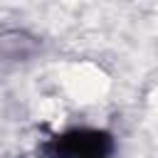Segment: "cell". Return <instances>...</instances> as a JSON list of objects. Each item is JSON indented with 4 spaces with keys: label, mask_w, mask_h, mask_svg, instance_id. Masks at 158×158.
Returning a JSON list of instances; mask_svg holds the SVG:
<instances>
[{
    "label": "cell",
    "mask_w": 158,
    "mask_h": 158,
    "mask_svg": "<svg viewBox=\"0 0 158 158\" xmlns=\"http://www.w3.org/2000/svg\"><path fill=\"white\" fill-rule=\"evenodd\" d=\"M37 49L35 37H27L25 32H5L0 35V59H25Z\"/></svg>",
    "instance_id": "7a4b0ae2"
},
{
    "label": "cell",
    "mask_w": 158,
    "mask_h": 158,
    "mask_svg": "<svg viewBox=\"0 0 158 158\" xmlns=\"http://www.w3.org/2000/svg\"><path fill=\"white\" fill-rule=\"evenodd\" d=\"M114 138L101 128H69L42 146L44 158H111Z\"/></svg>",
    "instance_id": "6da1fadb"
}]
</instances>
